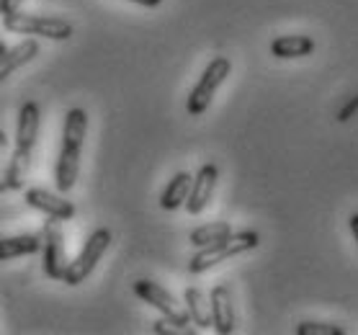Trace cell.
I'll return each instance as SVG.
<instances>
[{"mask_svg":"<svg viewBox=\"0 0 358 335\" xmlns=\"http://www.w3.org/2000/svg\"><path fill=\"white\" fill-rule=\"evenodd\" d=\"M24 0H0V16H8V13H16L21 8Z\"/></svg>","mask_w":358,"mask_h":335,"instance_id":"20","label":"cell"},{"mask_svg":"<svg viewBox=\"0 0 358 335\" xmlns=\"http://www.w3.org/2000/svg\"><path fill=\"white\" fill-rule=\"evenodd\" d=\"M3 26L10 34L24 36H44V39L65 41L73 36V24L57 16H26V13H8L3 16Z\"/></svg>","mask_w":358,"mask_h":335,"instance_id":"4","label":"cell"},{"mask_svg":"<svg viewBox=\"0 0 358 335\" xmlns=\"http://www.w3.org/2000/svg\"><path fill=\"white\" fill-rule=\"evenodd\" d=\"M39 250H41L39 235H16V237H3V240H0V261L31 255V253H39Z\"/></svg>","mask_w":358,"mask_h":335,"instance_id":"14","label":"cell"},{"mask_svg":"<svg viewBox=\"0 0 358 335\" xmlns=\"http://www.w3.org/2000/svg\"><path fill=\"white\" fill-rule=\"evenodd\" d=\"M152 330H155L157 335H194V327L178 325V322H173V320H168V318L157 320L155 325H152Z\"/></svg>","mask_w":358,"mask_h":335,"instance_id":"19","label":"cell"},{"mask_svg":"<svg viewBox=\"0 0 358 335\" xmlns=\"http://www.w3.org/2000/svg\"><path fill=\"white\" fill-rule=\"evenodd\" d=\"M296 335H345V327L333 325V322H299Z\"/></svg>","mask_w":358,"mask_h":335,"instance_id":"18","label":"cell"},{"mask_svg":"<svg viewBox=\"0 0 358 335\" xmlns=\"http://www.w3.org/2000/svg\"><path fill=\"white\" fill-rule=\"evenodd\" d=\"M3 52H6V44H3V41H0V55H3Z\"/></svg>","mask_w":358,"mask_h":335,"instance_id":"25","label":"cell"},{"mask_svg":"<svg viewBox=\"0 0 358 335\" xmlns=\"http://www.w3.org/2000/svg\"><path fill=\"white\" fill-rule=\"evenodd\" d=\"M6 145H8V137H6V134H3V131H0V152H3V150H6Z\"/></svg>","mask_w":358,"mask_h":335,"instance_id":"24","label":"cell"},{"mask_svg":"<svg viewBox=\"0 0 358 335\" xmlns=\"http://www.w3.org/2000/svg\"><path fill=\"white\" fill-rule=\"evenodd\" d=\"M24 199L29 206L39 209V212H44L47 217H52V220H57V222H67L75 217L73 201H67V199L57 197V194H52V191H44V188H29Z\"/></svg>","mask_w":358,"mask_h":335,"instance_id":"10","label":"cell"},{"mask_svg":"<svg viewBox=\"0 0 358 335\" xmlns=\"http://www.w3.org/2000/svg\"><path fill=\"white\" fill-rule=\"evenodd\" d=\"M229 232H232L229 222H212V224L196 227L194 232L188 235V240H191V245H196V248H206V245H212V243L224 240Z\"/></svg>","mask_w":358,"mask_h":335,"instance_id":"17","label":"cell"},{"mask_svg":"<svg viewBox=\"0 0 358 335\" xmlns=\"http://www.w3.org/2000/svg\"><path fill=\"white\" fill-rule=\"evenodd\" d=\"M41 250H44V271H47L49 278H59L62 281V273L67 269V250H65V235L62 229L57 227V220L44 222L41 227Z\"/></svg>","mask_w":358,"mask_h":335,"instance_id":"8","label":"cell"},{"mask_svg":"<svg viewBox=\"0 0 358 335\" xmlns=\"http://www.w3.org/2000/svg\"><path fill=\"white\" fill-rule=\"evenodd\" d=\"M356 108H358V96H356V99H353V101H350L348 106L343 108L341 114H338V122H348V119H350V114H353V111H356Z\"/></svg>","mask_w":358,"mask_h":335,"instance_id":"21","label":"cell"},{"mask_svg":"<svg viewBox=\"0 0 358 335\" xmlns=\"http://www.w3.org/2000/svg\"><path fill=\"white\" fill-rule=\"evenodd\" d=\"M85 131H88V114L83 108H70L65 116V127H62V150H59L57 168H55V183L59 194L73 191L75 180L80 176V152Z\"/></svg>","mask_w":358,"mask_h":335,"instance_id":"2","label":"cell"},{"mask_svg":"<svg viewBox=\"0 0 358 335\" xmlns=\"http://www.w3.org/2000/svg\"><path fill=\"white\" fill-rule=\"evenodd\" d=\"M209 307H212V327L220 335H229L235 330V307H232V294L227 284H217L209 294Z\"/></svg>","mask_w":358,"mask_h":335,"instance_id":"11","label":"cell"},{"mask_svg":"<svg viewBox=\"0 0 358 335\" xmlns=\"http://www.w3.org/2000/svg\"><path fill=\"white\" fill-rule=\"evenodd\" d=\"M191 176L188 173H176L173 180L165 186L163 197H160V206H163L165 212H173V209H178V206L186 204L188 199V191H191Z\"/></svg>","mask_w":358,"mask_h":335,"instance_id":"16","label":"cell"},{"mask_svg":"<svg viewBox=\"0 0 358 335\" xmlns=\"http://www.w3.org/2000/svg\"><path fill=\"white\" fill-rule=\"evenodd\" d=\"M39 124H41V111L34 101H26L21 111H18V129H16V150L10 155V163L6 168V186L13 191H21L31 171V155L34 145L39 137Z\"/></svg>","mask_w":358,"mask_h":335,"instance_id":"1","label":"cell"},{"mask_svg":"<svg viewBox=\"0 0 358 335\" xmlns=\"http://www.w3.org/2000/svg\"><path fill=\"white\" fill-rule=\"evenodd\" d=\"M217 178H220V171H217V165L214 163H206L199 168L196 178L191 180V191H188V199H186L188 214H201L203 209H206V204L212 201Z\"/></svg>","mask_w":358,"mask_h":335,"instance_id":"9","label":"cell"},{"mask_svg":"<svg viewBox=\"0 0 358 335\" xmlns=\"http://www.w3.org/2000/svg\"><path fill=\"white\" fill-rule=\"evenodd\" d=\"M312 52H315V39L304 36V34H289V36H278L271 41V55L278 59L307 57Z\"/></svg>","mask_w":358,"mask_h":335,"instance_id":"13","label":"cell"},{"mask_svg":"<svg viewBox=\"0 0 358 335\" xmlns=\"http://www.w3.org/2000/svg\"><path fill=\"white\" fill-rule=\"evenodd\" d=\"M129 3H137V6H145V8H157L163 0H129Z\"/></svg>","mask_w":358,"mask_h":335,"instance_id":"22","label":"cell"},{"mask_svg":"<svg viewBox=\"0 0 358 335\" xmlns=\"http://www.w3.org/2000/svg\"><path fill=\"white\" fill-rule=\"evenodd\" d=\"M258 245H261V235H258V232H252V229L229 232V235L224 237V240H220V243H212V245L201 248V250L191 258L188 271H191V273H203V271L220 266L222 261H227V258H232V255L255 250Z\"/></svg>","mask_w":358,"mask_h":335,"instance_id":"3","label":"cell"},{"mask_svg":"<svg viewBox=\"0 0 358 335\" xmlns=\"http://www.w3.org/2000/svg\"><path fill=\"white\" fill-rule=\"evenodd\" d=\"M229 70H232V62L227 57H214L203 75L199 78V83L194 85V90L188 93V101H186V111L191 116H201L206 108L212 106V99L214 93L220 90V85L229 78Z\"/></svg>","mask_w":358,"mask_h":335,"instance_id":"5","label":"cell"},{"mask_svg":"<svg viewBox=\"0 0 358 335\" xmlns=\"http://www.w3.org/2000/svg\"><path fill=\"white\" fill-rule=\"evenodd\" d=\"M350 232H353V237H356V243H358V212L356 214H350Z\"/></svg>","mask_w":358,"mask_h":335,"instance_id":"23","label":"cell"},{"mask_svg":"<svg viewBox=\"0 0 358 335\" xmlns=\"http://www.w3.org/2000/svg\"><path fill=\"white\" fill-rule=\"evenodd\" d=\"M134 294H137L139 299H145L147 304H152L157 312H163V318L173 320V322H178V325H191L188 312L176 302V297H173L171 292H165L163 286L155 284V281H150V278L134 281Z\"/></svg>","mask_w":358,"mask_h":335,"instance_id":"7","label":"cell"},{"mask_svg":"<svg viewBox=\"0 0 358 335\" xmlns=\"http://www.w3.org/2000/svg\"><path fill=\"white\" fill-rule=\"evenodd\" d=\"M39 55V41L36 39H24L21 44H16L13 50H6L0 55V83L10 78L18 67H24L26 62H31Z\"/></svg>","mask_w":358,"mask_h":335,"instance_id":"12","label":"cell"},{"mask_svg":"<svg viewBox=\"0 0 358 335\" xmlns=\"http://www.w3.org/2000/svg\"><path fill=\"white\" fill-rule=\"evenodd\" d=\"M108 245H111V229H106V227L96 229V232L85 240L80 255H78L73 263H67L65 273H62V284H67V286L83 284V281L93 273L96 263L103 258V253L108 250Z\"/></svg>","mask_w":358,"mask_h":335,"instance_id":"6","label":"cell"},{"mask_svg":"<svg viewBox=\"0 0 358 335\" xmlns=\"http://www.w3.org/2000/svg\"><path fill=\"white\" fill-rule=\"evenodd\" d=\"M183 299H186V312H188V318H191L194 325L212 327V307H209V299H206V294H203L201 289L188 286Z\"/></svg>","mask_w":358,"mask_h":335,"instance_id":"15","label":"cell"}]
</instances>
